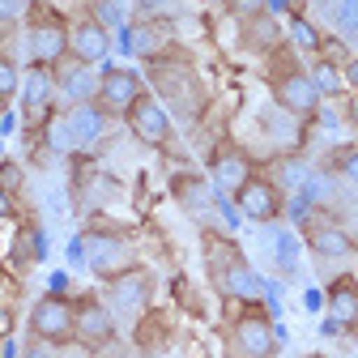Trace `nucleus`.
Instances as JSON below:
<instances>
[{
	"label": "nucleus",
	"instance_id": "obj_1",
	"mask_svg": "<svg viewBox=\"0 0 358 358\" xmlns=\"http://www.w3.org/2000/svg\"><path fill=\"white\" fill-rule=\"evenodd\" d=\"M141 73H145V85L158 94V103L175 115V124L179 120L192 124V120L205 115V107H209V85H205V77H201V69H196V60H192V52L184 48V43H175L171 52L145 60Z\"/></svg>",
	"mask_w": 358,
	"mask_h": 358
},
{
	"label": "nucleus",
	"instance_id": "obj_2",
	"mask_svg": "<svg viewBox=\"0 0 358 358\" xmlns=\"http://www.w3.org/2000/svg\"><path fill=\"white\" fill-rule=\"evenodd\" d=\"M201 260L205 278L222 303H264V278L252 268L248 252L222 227H201Z\"/></svg>",
	"mask_w": 358,
	"mask_h": 358
},
{
	"label": "nucleus",
	"instance_id": "obj_3",
	"mask_svg": "<svg viewBox=\"0 0 358 358\" xmlns=\"http://www.w3.org/2000/svg\"><path fill=\"white\" fill-rule=\"evenodd\" d=\"M264 85H268V99H273L278 111H286L290 120H316L324 107V94L311 81V69L303 64V56L282 43L278 52L264 56Z\"/></svg>",
	"mask_w": 358,
	"mask_h": 358
},
{
	"label": "nucleus",
	"instance_id": "obj_4",
	"mask_svg": "<svg viewBox=\"0 0 358 358\" xmlns=\"http://www.w3.org/2000/svg\"><path fill=\"white\" fill-rule=\"evenodd\" d=\"M227 350L231 358H278L282 333L264 303H231L227 316Z\"/></svg>",
	"mask_w": 358,
	"mask_h": 358
},
{
	"label": "nucleus",
	"instance_id": "obj_5",
	"mask_svg": "<svg viewBox=\"0 0 358 358\" xmlns=\"http://www.w3.org/2000/svg\"><path fill=\"white\" fill-rule=\"evenodd\" d=\"M69 26H73V17H69L64 9H56L52 0H30L26 13H22L30 64L56 69V64L69 56Z\"/></svg>",
	"mask_w": 358,
	"mask_h": 358
},
{
	"label": "nucleus",
	"instance_id": "obj_6",
	"mask_svg": "<svg viewBox=\"0 0 358 358\" xmlns=\"http://www.w3.org/2000/svg\"><path fill=\"white\" fill-rule=\"evenodd\" d=\"M77 256H81V264H85L99 282H111V278L124 273V268L137 264V252H132V235L120 231V227H107V222H94V227H85V231H81V239H77Z\"/></svg>",
	"mask_w": 358,
	"mask_h": 358
},
{
	"label": "nucleus",
	"instance_id": "obj_7",
	"mask_svg": "<svg viewBox=\"0 0 358 358\" xmlns=\"http://www.w3.org/2000/svg\"><path fill=\"white\" fill-rule=\"evenodd\" d=\"M73 324H77V345L85 354H103V350L120 345V316L99 290L73 294Z\"/></svg>",
	"mask_w": 358,
	"mask_h": 358
},
{
	"label": "nucleus",
	"instance_id": "obj_8",
	"mask_svg": "<svg viewBox=\"0 0 358 358\" xmlns=\"http://www.w3.org/2000/svg\"><path fill=\"white\" fill-rule=\"evenodd\" d=\"M26 333L48 341L56 350L64 345H77V324H73V294H60V290H48L30 303V316H26Z\"/></svg>",
	"mask_w": 358,
	"mask_h": 358
},
{
	"label": "nucleus",
	"instance_id": "obj_9",
	"mask_svg": "<svg viewBox=\"0 0 358 358\" xmlns=\"http://www.w3.org/2000/svg\"><path fill=\"white\" fill-rule=\"evenodd\" d=\"M124 128H128L141 145H150V150H175V141H179V124H175V115L158 103L154 90H145V94L128 107Z\"/></svg>",
	"mask_w": 358,
	"mask_h": 358
},
{
	"label": "nucleus",
	"instance_id": "obj_10",
	"mask_svg": "<svg viewBox=\"0 0 358 358\" xmlns=\"http://www.w3.org/2000/svg\"><path fill=\"white\" fill-rule=\"evenodd\" d=\"M22 124H26V137L30 132H43L52 120H56V103H60V90H56V73L43 69V64H30L22 73Z\"/></svg>",
	"mask_w": 358,
	"mask_h": 358
},
{
	"label": "nucleus",
	"instance_id": "obj_11",
	"mask_svg": "<svg viewBox=\"0 0 358 358\" xmlns=\"http://www.w3.org/2000/svg\"><path fill=\"white\" fill-rule=\"evenodd\" d=\"M103 299L111 303L115 316H124V320H141L145 311L154 307V273H150L145 264H132V268H124L120 278L103 282Z\"/></svg>",
	"mask_w": 358,
	"mask_h": 358
},
{
	"label": "nucleus",
	"instance_id": "obj_12",
	"mask_svg": "<svg viewBox=\"0 0 358 358\" xmlns=\"http://www.w3.org/2000/svg\"><path fill=\"white\" fill-rule=\"evenodd\" d=\"M205 166H209L205 175H209V184L217 188V196H235V192L248 184V179L260 171L256 158H252L235 137H222V141L209 150V162H205Z\"/></svg>",
	"mask_w": 358,
	"mask_h": 358
},
{
	"label": "nucleus",
	"instance_id": "obj_13",
	"mask_svg": "<svg viewBox=\"0 0 358 358\" xmlns=\"http://www.w3.org/2000/svg\"><path fill=\"white\" fill-rule=\"evenodd\" d=\"M231 205L248 222H256V227H273V222L286 217V192L273 184V175H268V171H256L248 184L231 196Z\"/></svg>",
	"mask_w": 358,
	"mask_h": 358
},
{
	"label": "nucleus",
	"instance_id": "obj_14",
	"mask_svg": "<svg viewBox=\"0 0 358 358\" xmlns=\"http://www.w3.org/2000/svg\"><path fill=\"white\" fill-rule=\"evenodd\" d=\"M145 73L141 69H132V64H103L99 69V107L111 115V120H124L128 115V107L137 103L141 94H145Z\"/></svg>",
	"mask_w": 358,
	"mask_h": 358
},
{
	"label": "nucleus",
	"instance_id": "obj_15",
	"mask_svg": "<svg viewBox=\"0 0 358 358\" xmlns=\"http://www.w3.org/2000/svg\"><path fill=\"white\" fill-rule=\"evenodd\" d=\"M111 115L99 107V103H77V107H64V120H60V145H69L73 154H90L99 150L103 137L111 132Z\"/></svg>",
	"mask_w": 358,
	"mask_h": 358
},
{
	"label": "nucleus",
	"instance_id": "obj_16",
	"mask_svg": "<svg viewBox=\"0 0 358 358\" xmlns=\"http://www.w3.org/2000/svg\"><path fill=\"white\" fill-rule=\"evenodd\" d=\"M171 196H175V205L184 209L192 222H201V227H213V217L222 209L217 188L209 184V175H201V171H175L171 175Z\"/></svg>",
	"mask_w": 358,
	"mask_h": 358
},
{
	"label": "nucleus",
	"instance_id": "obj_17",
	"mask_svg": "<svg viewBox=\"0 0 358 358\" xmlns=\"http://www.w3.org/2000/svg\"><path fill=\"white\" fill-rule=\"evenodd\" d=\"M303 243L311 248V256H320V260H350L358 252L354 235L329 213H307L303 217Z\"/></svg>",
	"mask_w": 358,
	"mask_h": 358
},
{
	"label": "nucleus",
	"instance_id": "obj_18",
	"mask_svg": "<svg viewBox=\"0 0 358 358\" xmlns=\"http://www.w3.org/2000/svg\"><path fill=\"white\" fill-rule=\"evenodd\" d=\"M111 52H115V34L103 22H94L90 13H77L73 26H69V56L81 60V64L103 69L111 60Z\"/></svg>",
	"mask_w": 358,
	"mask_h": 358
},
{
	"label": "nucleus",
	"instance_id": "obj_19",
	"mask_svg": "<svg viewBox=\"0 0 358 358\" xmlns=\"http://www.w3.org/2000/svg\"><path fill=\"white\" fill-rule=\"evenodd\" d=\"M175 22H158V17H128L124 22V52L137 56L141 64L171 52L175 48Z\"/></svg>",
	"mask_w": 358,
	"mask_h": 358
},
{
	"label": "nucleus",
	"instance_id": "obj_20",
	"mask_svg": "<svg viewBox=\"0 0 358 358\" xmlns=\"http://www.w3.org/2000/svg\"><path fill=\"white\" fill-rule=\"evenodd\" d=\"M52 73H56V90H60V103H64V107L94 103V99H99V69H94V64H81V60L64 56Z\"/></svg>",
	"mask_w": 358,
	"mask_h": 358
},
{
	"label": "nucleus",
	"instance_id": "obj_21",
	"mask_svg": "<svg viewBox=\"0 0 358 358\" xmlns=\"http://www.w3.org/2000/svg\"><path fill=\"white\" fill-rule=\"evenodd\" d=\"M286 43V30H282V22L273 17V9L268 13H260V17H248V22H239V48L243 52H252V56H268V52H278Z\"/></svg>",
	"mask_w": 358,
	"mask_h": 358
},
{
	"label": "nucleus",
	"instance_id": "obj_22",
	"mask_svg": "<svg viewBox=\"0 0 358 358\" xmlns=\"http://www.w3.org/2000/svg\"><path fill=\"white\" fill-rule=\"evenodd\" d=\"M324 303H329V324L333 329H358V278H350V273H341L337 282H329V294H324Z\"/></svg>",
	"mask_w": 358,
	"mask_h": 358
},
{
	"label": "nucleus",
	"instance_id": "obj_23",
	"mask_svg": "<svg viewBox=\"0 0 358 358\" xmlns=\"http://www.w3.org/2000/svg\"><path fill=\"white\" fill-rule=\"evenodd\" d=\"M171 337H175V329H171V320H166V311H158V307H150L141 320H132V345L145 350V354L171 345Z\"/></svg>",
	"mask_w": 358,
	"mask_h": 358
},
{
	"label": "nucleus",
	"instance_id": "obj_24",
	"mask_svg": "<svg viewBox=\"0 0 358 358\" xmlns=\"http://www.w3.org/2000/svg\"><path fill=\"white\" fill-rule=\"evenodd\" d=\"M38 260H43V231L34 227V222H22L17 235H13V248H9V264L17 268V273H30Z\"/></svg>",
	"mask_w": 358,
	"mask_h": 358
},
{
	"label": "nucleus",
	"instance_id": "obj_25",
	"mask_svg": "<svg viewBox=\"0 0 358 358\" xmlns=\"http://www.w3.org/2000/svg\"><path fill=\"white\" fill-rule=\"evenodd\" d=\"M286 43L299 52V56H320V43H324V30L311 22L307 13H294L290 17V30H286Z\"/></svg>",
	"mask_w": 358,
	"mask_h": 358
},
{
	"label": "nucleus",
	"instance_id": "obj_26",
	"mask_svg": "<svg viewBox=\"0 0 358 358\" xmlns=\"http://www.w3.org/2000/svg\"><path fill=\"white\" fill-rule=\"evenodd\" d=\"M311 81H316V90L324 99H345V77H341V64L324 60V56H311Z\"/></svg>",
	"mask_w": 358,
	"mask_h": 358
},
{
	"label": "nucleus",
	"instance_id": "obj_27",
	"mask_svg": "<svg viewBox=\"0 0 358 358\" xmlns=\"http://www.w3.org/2000/svg\"><path fill=\"white\" fill-rule=\"evenodd\" d=\"M337 179H345V184L358 188V141H345L337 150H329V162H324Z\"/></svg>",
	"mask_w": 358,
	"mask_h": 358
},
{
	"label": "nucleus",
	"instance_id": "obj_28",
	"mask_svg": "<svg viewBox=\"0 0 358 358\" xmlns=\"http://www.w3.org/2000/svg\"><path fill=\"white\" fill-rule=\"evenodd\" d=\"M17 94H22V69L9 52H0V111L17 103Z\"/></svg>",
	"mask_w": 358,
	"mask_h": 358
},
{
	"label": "nucleus",
	"instance_id": "obj_29",
	"mask_svg": "<svg viewBox=\"0 0 358 358\" xmlns=\"http://www.w3.org/2000/svg\"><path fill=\"white\" fill-rule=\"evenodd\" d=\"M184 13V0H132V17H158V22H175Z\"/></svg>",
	"mask_w": 358,
	"mask_h": 358
},
{
	"label": "nucleus",
	"instance_id": "obj_30",
	"mask_svg": "<svg viewBox=\"0 0 358 358\" xmlns=\"http://www.w3.org/2000/svg\"><path fill=\"white\" fill-rule=\"evenodd\" d=\"M85 13L94 17V22H103L107 30H115V26H124V22H128L124 0H85Z\"/></svg>",
	"mask_w": 358,
	"mask_h": 358
},
{
	"label": "nucleus",
	"instance_id": "obj_31",
	"mask_svg": "<svg viewBox=\"0 0 358 358\" xmlns=\"http://www.w3.org/2000/svg\"><path fill=\"white\" fill-rule=\"evenodd\" d=\"M22 184H26V171H22V162H13V158H0V192L22 196Z\"/></svg>",
	"mask_w": 358,
	"mask_h": 358
},
{
	"label": "nucleus",
	"instance_id": "obj_32",
	"mask_svg": "<svg viewBox=\"0 0 358 358\" xmlns=\"http://www.w3.org/2000/svg\"><path fill=\"white\" fill-rule=\"evenodd\" d=\"M222 5H227V13H231L235 22H248V17L268 13V0H222Z\"/></svg>",
	"mask_w": 358,
	"mask_h": 358
},
{
	"label": "nucleus",
	"instance_id": "obj_33",
	"mask_svg": "<svg viewBox=\"0 0 358 358\" xmlns=\"http://www.w3.org/2000/svg\"><path fill=\"white\" fill-rule=\"evenodd\" d=\"M17 358H60V350L48 345V341H38V337H26L22 350H17Z\"/></svg>",
	"mask_w": 358,
	"mask_h": 358
},
{
	"label": "nucleus",
	"instance_id": "obj_34",
	"mask_svg": "<svg viewBox=\"0 0 358 358\" xmlns=\"http://www.w3.org/2000/svg\"><path fill=\"white\" fill-rule=\"evenodd\" d=\"M333 13L341 17V34H354L358 30V0H337Z\"/></svg>",
	"mask_w": 358,
	"mask_h": 358
},
{
	"label": "nucleus",
	"instance_id": "obj_35",
	"mask_svg": "<svg viewBox=\"0 0 358 358\" xmlns=\"http://www.w3.org/2000/svg\"><path fill=\"white\" fill-rule=\"evenodd\" d=\"M22 13H26L22 0H0V30H13L22 22Z\"/></svg>",
	"mask_w": 358,
	"mask_h": 358
},
{
	"label": "nucleus",
	"instance_id": "obj_36",
	"mask_svg": "<svg viewBox=\"0 0 358 358\" xmlns=\"http://www.w3.org/2000/svg\"><path fill=\"white\" fill-rule=\"evenodd\" d=\"M341 77H345V94H354V99H358V56H350V60H345Z\"/></svg>",
	"mask_w": 358,
	"mask_h": 358
},
{
	"label": "nucleus",
	"instance_id": "obj_37",
	"mask_svg": "<svg viewBox=\"0 0 358 358\" xmlns=\"http://www.w3.org/2000/svg\"><path fill=\"white\" fill-rule=\"evenodd\" d=\"M13 213H17V196L0 192V217H13Z\"/></svg>",
	"mask_w": 358,
	"mask_h": 358
},
{
	"label": "nucleus",
	"instance_id": "obj_38",
	"mask_svg": "<svg viewBox=\"0 0 358 358\" xmlns=\"http://www.w3.org/2000/svg\"><path fill=\"white\" fill-rule=\"evenodd\" d=\"M94 358H132L124 345H111V350H103V354H94Z\"/></svg>",
	"mask_w": 358,
	"mask_h": 358
},
{
	"label": "nucleus",
	"instance_id": "obj_39",
	"mask_svg": "<svg viewBox=\"0 0 358 358\" xmlns=\"http://www.w3.org/2000/svg\"><path fill=\"white\" fill-rule=\"evenodd\" d=\"M299 358H320V354H299Z\"/></svg>",
	"mask_w": 358,
	"mask_h": 358
}]
</instances>
